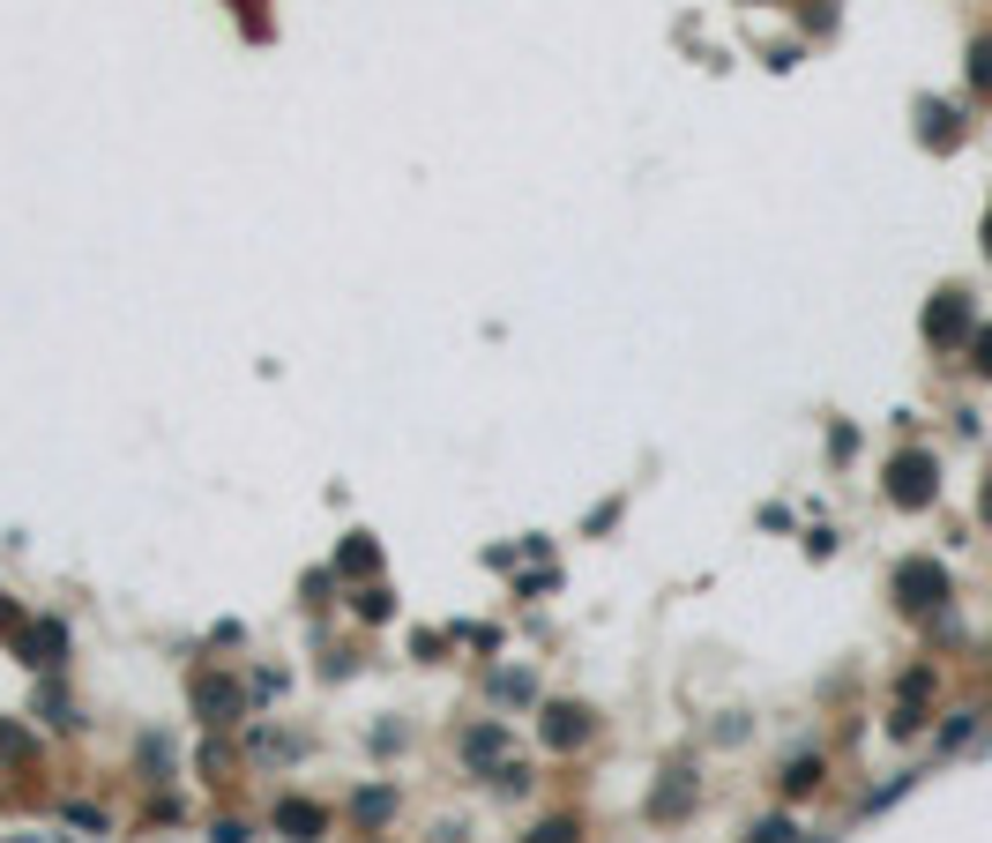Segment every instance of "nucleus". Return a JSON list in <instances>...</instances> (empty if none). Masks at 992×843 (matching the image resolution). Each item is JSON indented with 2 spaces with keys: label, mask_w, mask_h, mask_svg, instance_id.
I'll return each mask as SVG.
<instances>
[{
  "label": "nucleus",
  "mask_w": 992,
  "mask_h": 843,
  "mask_svg": "<svg viewBox=\"0 0 992 843\" xmlns=\"http://www.w3.org/2000/svg\"><path fill=\"white\" fill-rule=\"evenodd\" d=\"M978 366H985V374H992V337H985V359H978Z\"/></svg>",
  "instance_id": "nucleus-1"
}]
</instances>
